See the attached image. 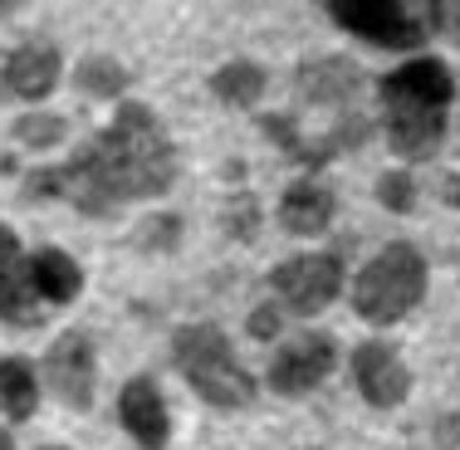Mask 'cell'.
<instances>
[{
    "mask_svg": "<svg viewBox=\"0 0 460 450\" xmlns=\"http://www.w3.org/2000/svg\"><path fill=\"white\" fill-rule=\"evenodd\" d=\"M377 201L387 206L392 216H407L416 206V177L411 172H382L377 177Z\"/></svg>",
    "mask_w": 460,
    "mask_h": 450,
    "instance_id": "obj_21",
    "label": "cell"
},
{
    "mask_svg": "<svg viewBox=\"0 0 460 450\" xmlns=\"http://www.w3.org/2000/svg\"><path fill=\"white\" fill-rule=\"evenodd\" d=\"M30 284H35L45 309H64V304H74L84 294V269H79V260L64 255L59 245H40L35 255H30Z\"/></svg>",
    "mask_w": 460,
    "mask_h": 450,
    "instance_id": "obj_15",
    "label": "cell"
},
{
    "mask_svg": "<svg viewBox=\"0 0 460 450\" xmlns=\"http://www.w3.org/2000/svg\"><path fill=\"white\" fill-rule=\"evenodd\" d=\"M45 318L35 284H30V255L10 225H0V323L35 328Z\"/></svg>",
    "mask_w": 460,
    "mask_h": 450,
    "instance_id": "obj_12",
    "label": "cell"
},
{
    "mask_svg": "<svg viewBox=\"0 0 460 450\" xmlns=\"http://www.w3.org/2000/svg\"><path fill=\"white\" fill-rule=\"evenodd\" d=\"M260 133L275 142L279 152H289L294 162L304 157V133H299V123H294L289 113H265V118H260Z\"/></svg>",
    "mask_w": 460,
    "mask_h": 450,
    "instance_id": "obj_22",
    "label": "cell"
},
{
    "mask_svg": "<svg viewBox=\"0 0 460 450\" xmlns=\"http://www.w3.org/2000/svg\"><path fill=\"white\" fill-rule=\"evenodd\" d=\"M118 421L142 450H162L172 441V411H167V397H162V382L152 372H137L118 392Z\"/></svg>",
    "mask_w": 460,
    "mask_h": 450,
    "instance_id": "obj_11",
    "label": "cell"
},
{
    "mask_svg": "<svg viewBox=\"0 0 460 450\" xmlns=\"http://www.w3.org/2000/svg\"><path fill=\"white\" fill-rule=\"evenodd\" d=\"M45 387L59 397L69 411H89L98 397V353L84 328H69L49 343L45 353Z\"/></svg>",
    "mask_w": 460,
    "mask_h": 450,
    "instance_id": "obj_8",
    "label": "cell"
},
{
    "mask_svg": "<svg viewBox=\"0 0 460 450\" xmlns=\"http://www.w3.org/2000/svg\"><path fill=\"white\" fill-rule=\"evenodd\" d=\"M172 362L186 377V387L216 411H245L260 392L255 377L245 372V362L235 357L230 338L216 323H181L172 333Z\"/></svg>",
    "mask_w": 460,
    "mask_h": 450,
    "instance_id": "obj_3",
    "label": "cell"
},
{
    "mask_svg": "<svg viewBox=\"0 0 460 450\" xmlns=\"http://www.w3.org/2000/svg\"><path fill=\"white\" fill-rule=\"evenodd\" d=\"M10 137H15L20 152H49V147H59V142L69 137V118L49 113V108H30V113L15 118Z\"/></svg>",
    "mask_w": 460,
    "mask_h": 450,
    "instance_id": "obj_19",
    "label": "cell"
},
{
    "mask_svg": "<svg viewBox=\"0 0 460 450\" xmlns=\"http://www.w3.org/2000/svg\"><path fill=\"white\" fill-rule=\"evenodd\" d=\"M0 411L15 426L40 411V372H35V362L20 353L0 357Z\"/></svg>",
    "mask_w": 460,
    "mask_h": 450,
    "instance_id": "obj_16",
    "label": "cell"
},
{
    "mask_svg": "<svg viewBox=\"0 0 460 450\" xmlns=\"http://www.w3.org/2000/svg\"><path fill=\"white\" fill-rule=\"evenodd\" d=\"M0 450H15V441H10V436H5V431H0Z\"/></svg>",
    "mask_w": 460,
    "mask_h": 450,
    "instance_id": "obj_28",
    "label": "cell"
},
{
    "mask_svg": "<svg viewBox=\"0 0 460 450\" xmlns=\"http://www.w3.org/2000/svg\"><path fill=\"white\" fill-rule=\"evenodd\" d=\"M431 35H446L451 45H460V0H436Z\"/></svg>",
    "mask_w": 460,
    "mask_h": 450,
    "instance_id": "obj_25",
    "label": "cell"
},
{
    "mask_svg": "<svg viewBox=\"0 0 460 450\" xmlns=\"http://www.w3.org/2000/svg\"><path fill=\"white\" fill-rule=\"evenodd\" d=\"M226 230L235 240H255L260 235V201L255 196H235V201L226 206Z\"/></svg>",
    "mask_w": 460,
    "mask_h": 450,
    "instance_id": "obj_23",
    "label": "cell"
},
{
    "mask_svg": "<svg viewBox=\"0 0 460 450\" xmlns=\"http://www.w3.org/2000/svg\"><path fill=\"white\" fill-rule=\"evenodd\" d=\"M348 269L343 255L333 250H314V255H289L284 265L270 269V289H275V304L294 318H314L323 313L328 304L343 294Z\"/></svg>",
    "mask_w": 460,
    "mask_h": 450,
    "instance_id": "obj_6",
    "label": "cell"
},
{
    "mask_svg": "<svg viewBox=\"0 0 460 450\" xmlns=\"http://www.w3.org/2000/svg\"><path fill=\"white\" fill-rule=\"evenodd\" d=\"M128 84H133V74L118 59H108V54H89V59H79V69H74V89L84 98H98V103L128 98Z\"/></svg>",
    "mask_w": 460,
    "mask_h": 450,
    "instance_id": "obj_18",
    "label": "cell"
},
{
    "mask_svg": "<svg viewBox=\"0 0 460 450\" xmlns=\"http://www.w3.org/2000/svg\"><path fill=\"white\" fill-rule=\"evenodd\" d=\"M426 255L407 240H392L377 255L358 269L353 279V313L372 328H392L402 323L416 304L426 299Z\"/></svg>",
    "mask_w": 460,
    "mask_h": 450,
    "instance_id": "obj_4",
    "label": "cell"
},
{
    "mask_svg": "<svg viewBox=\"0 0 460 450\" xmlns=\"http://www.w3.org/2000/svg\"><path fill=\"white\" fill-rule=\"evenodd\" d=\"M245 333L255 338V343H275V338L284 333V309L275 299H265L260 309H250V318H245Z\"/></svg>",
    "mask_w": 460,
    "mask_h": 450,
    "instance_id": "obj_24",
    "label": "cell"
},
{
    "mask_svg": "<svg viewBox=\"0 0 460 450\" xmlns=\"http://www.w3.org/2000/svg\"><path fill=\"white\" fill-rule=\"evenodd\" d=\"M348 372H353V387L358 397L367 406H377V411H392V406H402L411 397V372L402 353L392 343H382V338H367V343L353 348V357H348Z\"/></svg>",
    "mask_w": 460,
    "mask_h": 450,
    "instance_id": "obj_9",
    "label": "cell"
},
{
    "mask_svg": "<svg viewBox=\"0 0 460 450\" xmlns=\"http://www.w3.org/2000/svg\"><path fill=\"white\" fill-rule=\"evenodd\" d=\"M64 79V54L49 45V40H30V45H15L0 64V89L20 103H45V98L59 89Z\"/></svg>",
    "mask_w": 460,
    "mask_h": 450,
    "instance_id": "obj_10",
    "label": "cell"
},
{
    "mask_svg": "<svg viewBox=\"0 0 460 450\" xmlns=\"http://www.w3.org/2000/svg\"><path fill=\"white\" fill-rule=\"evenodd\" d=\"M382 128L387 147L402 162H431L446 142L456 103V79L441 59H407L392 74H382Z\"/></svg>",
    "mask_w": 460,
    "mask_h": 450,
    "instance_id": "obj_2",
    "label": "cell"
},
{
    "mask_svg": "<svg viewBox=\"0 0 460 450\" xmlns=\"http://www.w3.org/2000/svg\"><path fill=\"white\" fill-rule=\"evenodd\" d=\"M294 84H299L304 103L343 108L348 98H358V89H363V69H358L353 59H343V54H323V59H304L299 74H294Z\"/></svg>",
    "mask_w": 460,
    "mask_h": 450,
    "instance_id": "obj_13",
    "label": "cell"
},
{
    "mask_svg": "<svg viewBox=\"0 0 460 450\" xmlns=\"http://www.w3.org/2000/svg\"><path fill=\"white\" fill-rule=\"evenodd\" d=\"M333 216H338V196L314 177L294 181L289 191L279 196V225L289 230V235H299V240L323 235V230L333 225Z\"/></svg>",
    "mask_w": 460,
    "mask_h": 450,
    "instance_id": "obj_14",
    "label": "cell"
},
{
    "mask_svg": "<svg viewBox=\"0 0 460 450\" xmlns=\"http://www.w3.org/2000/svg\"><path fill=\"white\" fill-rule=\"evenodd\" d=\"M441 196H446V201H451V206H460V172H451V177H446Z\"/></svg>",
    "mask_w": 460,
    "mask_h": 450,
    "instance_id": "obj_26",
    "label": "cell"
},
{
    "mask_svg": "<svg viewBox=\"0 0 460 450\" xmlns=\"http://www.w3.org/2000/svg\"><path fill=\"white\" fill-rule=\"evenodd\" d=\"M323 10L377 49H421L431 40L436 0H323Z\"/></svg>",
    "mask_w": 460,
    "mask_h": 450,
    "instance_id": "obj_5",
    "label": "cell"
},
{
    "mask_svg": "<svg viewBox=\"0 0 460 450\" xmlns=\"http://www.w3.org/2000/svg\"><path fill=\"white\" fill-rule=\"evenodd\" d=\"M265 84H270V74L260 69L255 59H230L211 74V93L221 98L226 108H255L260 98H265Z\"/></svg>",
    "mask_w": 460,
    "mask_h": 450,
    "instance_id": "obj_17",
    "label": "cell"
},
{
    "mask_svg": "<svg viewBox=\"0 0 460 450\" xmlns=\"http://www.w3.org/2000/svg\"><path fill=\"white\" fill-rule=\"evenodd\" d=\"M338 367V343L319 328H309V333H294L289 343L275 348V357H270V392L275 397H309L314 387H323L328 372Z\"/></svg>",
    "mask_w": 460,
    "mask_h": 450,
    "instance_id": "obj_7",
    "label": "cell"
},
{
    "mask_svg": "<svg viewBox=\"0 0 460 450\" xmlns=\"http://www.w3.org/2000/svg\"><path fill=\"white\" fill-rule=\"evenodd\" d=\"M177 172L181 162L177 142L167 137V123L137 98H118L113 123L98 128L79 152H69V162L30 172L25 196L30 201H69L74 211L103 221L118 206L172 191Z\"/></svg>",
    "mask_w": 460,
    "mask_h": 450,
    "instance_id": "obj_1",
    "label": "cell"
},
{
    "mask_svg": "<svg viewBox=\"0 0 460 450\" xmlns=\"http://www.w3.org/2000/svg\"><path fill=\"white\" fill-rule=\"evenodd\" d=\"M20 5H25V0H0V20H10V15H15Z\"/></svg>",
    "mask_w": 460,
    "mask_h": 450,
    "instance_id": "obj_27",
    "label": "cell"
},
{
    "mask_svg": "<svg viewBox=\"0 0 460 450\" xmlns=\"http://www.w3.org/2000/svg\"><path fill=\"white\" fill-rule=\"evenodd\" d=\"M40 450H69V446H40Z\"/></svg>",
    "mask_w": 460,
    "mask_h": 450,
    "instance_id": "obj_29",
    "label": "cell"
},
{
    "mask_svg": "<svg viewBox=\"0 0 460 450\" xmlns=\"http://www.w3.org/2000/svg\"><path fill=\"white\" fill-rule=\"evenodd\" d=\"M137 245L147 250V255H177V245H181V216L177 211L147 216V221L137 225Z\"/></svg>",
    "mask_w": 460,
    "mask_h": 450,
    "instance_id": "obj_20",
    "label": "cell"
}]
</instances>
